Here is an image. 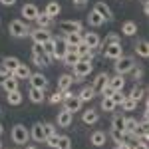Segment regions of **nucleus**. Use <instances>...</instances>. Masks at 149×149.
Listing matches in <instances>:
<instances>
[{"label":"nucleus","mask_w":149,"mask_h":149,"mask_svg":"<svg viewBox=\"0 0 149 149\" xmlns=\"http://www.w3.org/2000/svg\"><path fill=\"white\" fill-rule=\"evenodd\" d=\"M135 66V58L133 56H119L115 60V72L125 76L127 72H131V68Z\"/></svg>","instance_id":"f257e3e1"},{"label":"nucleus","mask_w":149,"mask_h":149,"mask_svg":"<svg viewBox=\"0 0 149 149\" xmlns=\"http://www.w3.org/2000/svg\"><path fill=\"white\" fill-rule=\"evenodd\" d=\"M72 68H74V76L78 78L76 81H80L81 78H86V76H90V74H92L93 64L90 62V60H84V58H81L80 62H78L76 66H72Z\"/></svg>","instance_id":"f03ea898"},{"label":"nucleus","mask_w":149,"mask_h":149,"mask_svg":"<svg viewBox=\"0 0 149 149\" xmlns=\"http://www.w3.org/2000/svg\"><path fill=\"white\" fill-rule=\"evenodd\" d=\"M8 32H10L14 38H24V36L30 34V30H28V26L22 22V20H12L8 24Z\"/></svg>","instance_id":"7ed1b4c3"},{"label":"nucleus","mask_w":149,"mask_h":149,"mask_svg":"<svg viewBox=\"0 0 149 149\" xmlns=\"http://www.w3.org/2000/svg\"><path fill=\"white\" fill-rule=\"evenodd\" d=\"M12 139H14V143H20V145H26L28 143V139H30V131L26 129L24 125H14L12 127Z\"/></svg>","instance_id":"20e7f679"},{"label":"nucleus","mask_w":149,"mask_h":149,"mask_svg":"<svg viewBox=\"0 0 149 149\" xmlns=\"http://www.w3.org/2000/svg\"><path fill=\"white\" fill-rule=\"evenodd\" d=\"M60 32H64V34H72V32H81L84 30V26L81 22L78 20H64V22H60Z\"/></svg>","instance_id":"39448f33"},{"label":"nucleus","mask_w":149,"mask_h":149,"mask_svg":"<svg viewBox=\"0 0 149 149\" xmlns=\"http://www.w3.org/2000/svg\"><path fill=\"white\" fill-rule=\"evenodd\" d=\"M103 56L109 58V60H117L119 56H123V48H121L119 42H117V44H105V48H103Z\"/></svg>","instance_id":"423d86ee"},{"label":"nucleus","mask_w":149,"mask_h":149,"mask_svg":"<svg viewBox=\"0 0 149 149\" xmlns=\"http://www.w3.org/2000/svg\"><path fill=\"white\" fill-rule=\"evenodd\" d=\"M66 52H68L66 40H64V38H54V54H52V58H54V60H62Z\"/></svg>","instance_id":"0eeeda50"},{"label":"nucleus","mask_w":149,"mask_h":149,"mask_svg":"<svg viewBox=\"0 0 149 149\" xmlns=\"http://www.w3.org/2000/svg\"><path fill=\"white\" fill-rule=\"evenodd\" d=\"M81 100L78 97V95H70V97H64V109H68L70 113H74V111H80V107H81Z\"/></svg>","instance_id":"6e6552de"},{"label":"nucleus","mask_w":149,"mask_h":149,"mask_svg":"<svg viewBox=\"0 0 149 149\" xmlns=\"http://www.w3.org/2000/svg\"><path fill=\"white\" fill-rule=\"evenodd\" d=\"M93 12H97V14H100V16L103 18V20H107V22H109V20H113V12H111V8H109L105 2H102V0H100V2H95V6H93Z\"/></svg>","instance_id":"1a4fd4ad"},{"label":"nucleus","mask_w":149,"mask_h":149,"mask_svg":"<svg viewBox=\"0 0 149 149\" xmlns=\"http://www.w3.org/2000/svg\"><path fill=\"white\" fill-rule=\"evenodd\" d=\"M30 36H32V40L36 44H44L46 40L52 38L50 32H48V28H34V30H30Z\"/></svg>","instance_id":"9d476101"},{"label":"nucleus","mask_w":149,"mask_h":149,"mask_svg":"<svg viewBox=\"0 0 149 149\" xmlns=\"http://www.w3.org/2000/svg\"><path fill=\"white\" fill-rule=\"evenodd\" d=\"M81 42L93 50V48L100 46V42H102V40H100V36L95 34V32H84V30H81Z\"/></svg>","instance_id":"9b49d317"},{"label":"nucleus","mask_w":149,"mask_h":149,"mask_svg":"<svg viewBox=\"0 0 149 149\" xmlns=\"http://www.w3.org/2000/svg\"><path fill=\"white\" fill-rule=\"evenodd\" d=\"M30 88H40V90H46L48 88V78L44 74H30Z\"/></svg>","instance_id":"f8f14e48"},{"label":"nucleus","mask_w":149,"mask_h":149,"mask_svg":"<svg viewBox=\"0 0 149 149\" xmlns=\"http://www.w3.org/2000/svg\"><path fill=\"white\" fill-rule=\"evenodd\" d=\"M72 84H74V76H70V74H62V76L58 78V92H66V90H70Z\"/></svg>","instance_id":"ddd939ff"},{"label":"nucleus","mask_w":149,"mask_h":149,"mask_svg":"<svg viewBox=\"0 0 149 149\" xmlns=\"http://www.w3.org/2000/svg\"><path fill=\"white\" fill-rule=\"evenodd\" d=\"M107 86H109L113 92H119V90H123V86H125V78H123L121 74H115L113 78L107 80Z\"/></svg>","instance_id":"4468645a"},{"label":"nucleus","mask_w":149,"mask_h":149,"mask_svg":"<svg viewBox=\"0 0 149 149\" xmlns=\"http://www.w3.org/2000/svg\"><path fill=\"white\" fill-rule=\"evenodd\" d=\"M66 44H68V50H74L76 46L81 44V32H72V34H66L64 36Z\"/></svg>","instance_id":"2eb2a0df"},{"label":"nucleus","mask_w":149,"mask_h":149,"mask_svg":"<svg viewBox=\"0 0 149 149\" xmlns=\"http://www.w3.org/2000/svg\"><path fill=\"white\" fill-rule=\"evenodd\" d=\"M38 14H40V10H38V6L32 4V2L22 6V16H26V20H36Z\"/></svg>","instance_id":"dca6fc26"},{"label":"nucleus","mask_w":149,"mask_h":149,"mask_svg":"<svg viewBox=\"0 0 149 149\" xmlns=\"http://www.w3.org/2000/svg\"><path fill=\"white\" fill-rule=\"evenodd\" d=\"M72 119H74V113H70L68 109H62L58 113V125L60 127H70L72 125Z\"/></svg>","instance_id":"f3484780"},{"label":"nucleus","mask_w":149,"mask_h":149,"mask_svg":"<svg viewBox=\"0 0 149 149\" xmlns=\"http://www.w3.org/2000/svg\"><path fill=\"white\" fill-rule=\"evenodd\" d=\"M81 119H84V123H88V125L97 123V119H100V111H97V109H86V111L81 113Z\"/></svg>","instance_id":"a211bd4d"},{"label":"nucleus","mask_w":149,"mask_h":149,"mask_svg":"<svg viewBox=\"0 0 149 149\" xmlns=\"http://www.w3.org/2000/svg\"><path fill=\"white\" fill-rule=\"evenodd\" d=\"M30 74H32L30 68H28L26 64H22V62H20V66H18V68L12 72V76H14V78H18V80H28V78H30Z\"/></svg>","instance_id":"6ab92c4d"},{"label":"nucleus","mask_w":149,"mask_h":149,"mask_svg":"<svg viewBox=\"0 0 149 149\" xmlns=\"http://www.w3.org/2000/svg\"><path fill=\"white\" fill-rule=\"evenodd\" d=\"M107 80H109V76H107V74H100V76L93 80V84H92L93 92H102L103 88L107 86Z\"/></svg>","instance_id":"aec40b11"},{"label":"nucleus","mask_w":149,"mask_h":149,"mask_svg":"<svg viewBox=\"0 0 149 149\" xmlns=\"http://www.w3.org/2000/svg\"><path fill=\"white\" fill-rule=\"evenodd\" d=\"M30 137L34 139V141H44V139H46V135H44V127H42V123H34V125H32V131H30Z\"/></svg>","instance_id":"412c9836"},{"label":"nucleus","mask_w":149,"mask_h":149,"mask_svg":"<svg viewBox=\"0 0 149 149\" xmlns=\"http://www.w3.org/2000/svg\"><path fill=\"white\" fill-rule=\"evenodd\" d=\"M36 22H38V28H50V26L54 24V18L48 16L46 12H42V14L36 16Z\"/></svg>","instance_id":"4be33fe9"},{"label":"nucleus","mask_w":149,"mask_h":149,"mask_svg":"<svg viewBox=\"0 0 149 149\" xmlns=\"http://www.w3.org/2000/svg\"><path fill=\"white\" fill-rule=\"evenodd\" d=\"M62 60H64V64H66V66H76L81 58L76 54V50H68V52L64 54V58H62Z\"/></svg>","instance_id":"5701e85b"},{"label":"nucleus","mask_w":149,"mask_h":149,"mask_svg":"<svg viewBox=\"0 0 149 149\" xmlns=\"http://www.w3.org/2000/svg\"><path fill=\"white\" fill-rule=\"evenodd\" d=\"M0 84H2V88H4L6 92H14V90H18V78H14V76H8L6 80H2Z\"/></svg>","instance_id":"b1692460"},{"label":"nucleus","mask_w":149,"mask_h":149,"mask_svg":"<svg viewBox=\"0 0 149 149\" xmlns=\"http://www.w3.org/2000/svg\"><path fill=\"white\" fill-rule=\"evenodd\" d=\"M2 66L12 74L14 70L20 66V60H18V58H14V56H8V58H4V60H2Z\"/></svg>","instance_id":"393cba45"},{"label":"nucleus","mask_w":149,"mask_h":149,"mask_svg":"<svg viewBox=\"0 0 149 149\" xmlns=\"http://www.w3.org/2000/svg\"><path fill=\"white\" fill-rule=\"evenodd\" d=\"M93 95H95V92H93L92 86H86V88H81L80 93H78V97H80L81 102H90V100H93Z\"/></svg>","instance_id":"a878e982"},{"label":"nucleus","mask_w":149,"mask_h":149,"mask_svg":"<svg viewBox=\"0 0 149 149\" xmlns=\"http://www.w3.org/2000/svg\"><path fill=\"white\" fill-rule=\"evenodd\" d=\"M30 102L32 103H42L44 102V90H40V88H30Z\"/></svg>","instance_id":"bb28decb"},{"label":"nucleus","mask_w":149,"mask_h":149,"mask_svg":"<svg viewBox=\"0 0 149 149\" xmlns=\"http://www.w3.org/2000/svg\"><path fill=\"white\" fill-rule=\"evenodd\" d=\"M90 141H92V145H95V147H102V145H105V133L103 131H93Z\"/></svg>","instance_id":"cd10ccee"},{"label":"nucleus","mask_w":149,"mask_h":149,"mask_svg":"<svg viewBox=\"0 0 149 149\" xmlns=\"http://www.w3.org/2000/svg\"><path fill=\"white\" fill-rule=\"evenodd\" d=\"M137 127H139L137 119H133V117H125V125H123V131H125V133H135Z\"/></svg>","instance_id":"c85d7f7f"},{"label":"nucleus","mask_w":149,"mask_h":149,"mask_svg":"<svg viewBox=\"0 0 149 149\" xmlns=\"http://www.w3.org/2000/svg\"><path fill=\"white\" fill-rule=\"evenodd\" d=\"M44 12H46L48 16H52V18H54V16H58V14L62 12V6H60L58 2H48V4H46V10H44Z\"/></svg>","instance_id":"c756f323"},{"label":"nucleus","mask_w":149,"mask_h":149,"mask_svg":"<svg viewBox=\"0 0 149 149\" xmlns=\"http://www.w3.org/2000/svg\"><path fill=\"white\" fill-rule=\"evenodd\" d=\"M135 52H137V56L147 58L149 56V44H147V40H139V44L135 46Z\"/></svg>","instance_id":"7c9ffc66"},{"label":"nucleus","mask_w":149,"mask_h":149,"mask_svg":"<svg viewBox=\"0 0 149 149\" xmlns=\"http://www.w3.org/2000/svg\"><path fill=\"white\" fill-rule=\"evenodd\" d=\"M22 100H24V95L18 92V90L8 92V103H10V105H20V103H22Z\"/></svg>","instance_id":"2f4dec72"},{"label":"nucleus","mask_w":149,"mask_h":149,"mask_svg":"<svg viewBox=\"0 0 149 149\" xmlns=\"http://www.w3.org/2000/svg\"><path fill=\"white\" fill-rule=\"evenodd\" d=\"M129 97H133L135 102H139V100H143V97H145V90H143L141 86L135 84V86L131 88V92H129Z\"/></svg>","instance_id":"473e14b6"},{"label":"nucleus","mask_w":149,"mask_h":149,"mask_svg":"<svg viewBox=\"0 0 149 149\" xmlns=\"http://www.w3.org/2000/svg\"><path fill=\"white\" fill-rule=\"evenodd\" d=\"M119 105H121V109H125V111H133V109L137 107V102H135L133 97L125 95V97H123V102L119 103Z\"/></svg>","instance_id":"72a5a7b5"},{"label":"nucleus","mask_w":149,"mask_h":149,"mask_svg":"<svg viewBox=\"0 0 149 149\" xmlns=\"http://www.w3.org/2000/svg\"><path fill=\"white\" fill-rule=\"evenodd\" d=\"M88 22H90V26H93V28H100L105 20H103L102 16L97 14V12H90V16H88Z\"/></svg>","instance_id":"f704fd0d"},{"label":"nucleus","mask_w":149,"mask_h":149,"mask_svg":"<svg viewBox=\"0 0 149 149\" xmlns=\"http://www.w3.org/2000/svg\"><path fill=\"white\" fill-rule=\"evenodd\" d=\"M121 32L125 36H133L135 32H137V24L131 22V20H127V22H123V26H121Z\"/></svg>","instance_id":"c9c22d12"},{"label":"nucleus","mask_w":149,"mask_h":149,"mask_svg":"<svg viewBox=\"0 0 149 149\" xmlns=\"http://www.w3.org/2000/svg\"><path fill=\"white\" fill-rule=\"evenodd\" d=\"M111 139H113L117 145H123V141H125V131H121V129H111Z\"/></svg>","instance_id":"e433bc0d"},{"label":"nucleus","mask_w":149,"mask_h":149,"mask_svg":"<svg viewBox=\"0 0 149 149\" xmlns=\"http://www.w3.org/2000/svg\"><path fill=\"white\" fill-rule=\"evenodd\" d=\"M56 149H72V139H70L68 135H60Z\"/></svg>","instance_id":"4c0bfd02"},{"label":"nucleus","mask_w":149,"mask_h":149,"mask_svg":"<svg viewBox=\"0 0 149 149\" xmlns=\"http://www.w3.org/2000/svg\"><path fill=\"white\" fill-rule=\"evenodd\" d=\"M50 62H52V58L48 56V54H42V56H34V64L36 66H50Z\"/></svg>","instance_id":"58836bf2"},{"label":"nucleus","mask_w":149,"mask_h":149,"mask_svg":"<svg viewBox=\"0 0 149 149\" xmlns=\"http://www.w3.org/2000/svg\"><path fill=\"white\" fill-rule=\"evenodd\" d=\"M123 125H125V117L123 115H115L111 119V129H121L123 131Z\"/></svg>","instance_id":"ea45409f"},{"label":"nucleus","mask_w":149,"mask_h":149,"mask_svg":"<svg viewBox=\"0 0 149 149\" xmlns=\"http://www.w3.org/2000/svg\"><path fill=\"white\" fill-rule=\"evenodd\" d=\"M102 109L103 111H113L115 109V103L111 102V97H103L102 100Z\"/></svg>","instance_id":"a19ab883"},{"label":"nucleus","mask_w":149,"mask_h":149,"mask_svg":"<svg viewBox=\"0 0 149 149\" xmlns=\"http://www.w3.org/2000/svg\"><path fill=\"white\" fill-rule=\"evenodd\" d=\"M42 48H44V52H46L48 56L52 58V54H54V38H50V40H46V42L42 44Z\"/></svg>","instance_id":"79ce46f5"},{"label":"nucleus","mask_w":149,"mask_h":149,"mask_svg":"<svg viewBox=\"0 0 149 149\" xmlns=\"http://www.w3.org/2000/svg\"><path fill=\"white\" fill-rule=\"evenodd\" d=\"M109 97H111V102H113L115 105H119V103L123 102V97H125V95H123V90H119V92H113Z\"/></svg>","instance_id":"37998d69"},{"label":"nucleus","mask_w":149,"mask_h":149,"mask_svg":"<svg viewBox=\"0 0 149 149\" xmlns=\"http://www.w3.org/2000/svg\"><path fill=\"white\" fill-rule=\"evenodd\" d=\"M42 127H44V135H54L56 133V125L54 123H42Z\"/></svg>","instance_id":"c03bdc74"},{"label":"nucleus","mask_w":149,"mask_h":149,"mask_svg":"<svg viewBox=\"0 0 149 149\" xmlns=\"http://www.w3.org/2000/svg\"><path fill=\"white\" fill-rule=\"evenodd\" d=\"M58 139H60V135H58V133H54V135H48V137L44 139V141H46V143L50 145V147H54V149H56V145H58Z\"/></svg>","instance_id":"a18cd8bd"},{"label":"nucleus","mask_w":149,"mask_h":149,"mask_svg":"<svg viewBox=\"0 0 149 149\" xmlns=\"http://www.w3.org/2000/svg\"><path fill=\"white\" fill-rule=\"evenodd\" d=\"M60 102H64V93L62 92H56L54 95H50V103L56 105V103H60Z\"/></svg>","instance_id":"49530a36"},{"label":"nucleus","mask_w":149,"mask_h":149,"mask_svg":"<svg viewBox=\"0 0 149 149\" xmlns=\"http://www.w3.org/2000/svg\"><path fill=\"white\" fill-rule=\"evenodd\" d=\"M32 54H34V56H42V54H46V52H44L42 44H36V42H34V46H32Z\"/></svg>","instance_id":"de8ad7c7"},{"label":"nucleus","mask_w":149,"mask_h":149,"mask_svg":"<svg viewBox=\"0 0 149 149\" xmlns=\"http://www.w3.org/2000/svg\"><path fill=\"white\" fill-rule=\"evenodd\" d=\"M117 42H119V36L117 34H109L105 38V44H117Z\"/></svg>","instance_id":"09e8293b"},{"label":"nucleus","mask_w":149,"mask_h":149,"mask_svg":"<svg viewBox=\"0 0 149 149\" xmlns=\"http://www.w3.org/2000/svg\"><path fill=\"white\" fill-rule=\"evenodd\" d=\"M131 72H133V78H135V80H141V76H143V70L141 68H135V66H133Z\"/></svg>","instance_id":"8fccbe9b"},{"label":"nucleus","mask_w":149,"mask_h":149,"mask_svg":"<svg viewBox=\"0 0 149 149\" xmlns=\"http://www.w3.org/2000/svg\"><path fill=\"white\" fill-rule=\"evenodd\" d=\"M8 76H12V74H10V72H8L6 68H4V66H0V81H2V80H6Z\"/></svg>","instance_id":"3c124183"},{"label":"nucleus","mask_w":149,"mask_h":149,"mask_svg":"<svg viewBox=\"0 0 149 149\" xmlns=\"http://www.w3.org/2000/svg\"><path fill=\"white\" fill-rule=\"evenodd\" d=\"M102 93H103V97H109V95L113 93V90H111L109 86H105V88H103V90H102Z\"/></svg>","instance_id":"603ef678"},{"label":"nucleus","mask_w":149,"mask_h":149,"mask_svg":"<svg viewBox=\"0 0 149 149\" xmlns=\"http://www.w3.org/2000/svg\"><path fill=\"white\" fill-rule=\"evenodd\" d=\"M0 2H2L4 6H14V4H16V0H0Z\"/></svg>","instance_id":"864d4df0"},{"label":"nucleus","mask_w":149,"mask_h":149,"mask_svg":"<svg viewBox=\"0 0 149 149\" xmlns=\"http://www.w3.org/2000/svg\"><path fill=\"white\" fill-rule=\"evenodd\" d=\"M74 4L76 6H84V4H88V0H74Z\"/></svg>","instance_id":"5fc2aeb1"},{"label":"nucleus","mask_w":149,"mask_h":149,"mask_svg":"<svg viewBox=\"0 0 149 149\" xmlns=\"http://www.w3.org/2000/svg\"><path fill=\"white\" fill-rule=\"evenodd\" d=\"M113 149H125V145H115Z\"/></svg>","instance_id":"6e6d98bb"},{"label":"nucleus","mask_w":149,"mask_h":149,"mask_svg":"<svg viewBox=\"0 0 149 149\" xmlns=\"http://www.w3.org/2000/svg\"><path fill=\"white\" fill-rule=\"evenodd\" d=\"M26 149H38V147H36V145H28Z\"/></svg>","instance_id":"4d7b16f0"},{"label":"nucleus","mask_w":149,"mask_h":149,"mask_svg":"<svg viewBox=\"0 0 149 149\" xmlns=\"http://www.w3.org/2000/svg\"><path fill=\"white\" fill-rule=\"evenodd\" d=\"M2 131H4V127H2V125H0V135H2Z\"/></svg>","instance_id":"13d9d810"},{"label":"nucleus","mask_w":149,"mask_h":149,"mask_svg":"<svg viewBox=\"0 0 149 149\" xmlns=\"http://www.w3.org/2000/svg\"><path fill=\"white\" fill-rule=\"evenodd\" d=\"M0 149H2V141H0Z\"/></svg>","instance_id":"bf43d9fd"}]
</instances>
